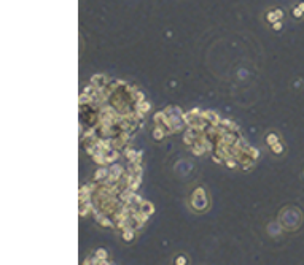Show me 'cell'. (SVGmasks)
I'll return each instance as SVG.
<instances>
[{"mask_svg": "<svg viewBox=\"0 0 304 265\" xmlns=\"http://www.w3.org/2000/svg\"><path fill=\"white\" fill-rule=\"evenodd\" d=\"M96 257H97V262H99V259H100V262H105V257H107V254H105V251H104V249H99L97 253H96Z\"/></svg>", "mask_w": 304, "mask_h": 265, "instance_id": "obj_3", "label": "cell"}, {"mask_svg": "<svg viewBox=\"0 0 304 265\" xmlns=\"http://www.w3.org/2000/svg\"><path fill=\"white\" fill-rule=\"evenodd\" d=\"M277 141H279V138H277V135H274V133H272V135H269V137H268V143H269L271 146L275 145Z\"/></svg>", "mask_w": 304, "mask_h": 265, "instance_id": "obj_4", "label": "cell"}, {"mask_svg": "<svg viewBox=\"0 0 304 265\" xmlns=\"http://www.w3.org/2000/svg\"><path fill=\"white\" fill-rule=\"evenodd\" d=\"M303 13H304V10H303V8H301V7H299V5H298V8H296V10H294V11H293V15H294V16H296V18H299V16H301V15H303Z\"/></svg>", "mask_w": 304, "mask_h": 265, "instance_id": "obj_8", "label": "cell"}, {"mask_svg": "<svg viewBox=\"0 0 304 265\" xmlns=\"http://www.w3.org/2000/svg\"><path fill=\"white\" fill-rule=\"evenodd\" d=\"M282 16H283L282 10H274V11H271L269 15H268V21H269V22H275V21H279Z\"/></svg>", "mask_w": 304, "mask_h": 265, "instance_id": "obj_1", "label": "cell"}, {"mask_svg": "<svg viewBox=\"0 0 304 265\" xmlns=\"http://www.w3.org/2000/svg\"><path fill=\"white\" fill-rule=\"evenodd\" d=\"M139 108H140V111H142V113H145V111H148L150 105L146 103V102H144V103H140V105H139Z\"/></svg>", "mask_w": 304, "mask_h": 265, "instance_id": "obj_6", "label": "cell"}, {"mask_svg": "<svg viewBox=\"0 0 304 265\" xmlns=\"http://www.w3.org/2000/svg\"><path fill=\"white\" fill-rule=\"evenodd\" d=\"M177 264H178V265H183V264H185V257H178V259H177Z\"/></svg>", "mask_w": 304, "mask_h": 265, "instance_id": "obj_11", "label": "cell"}, {"mask_svg": "<svg viewBox=\"0 0 304 265\" xmlns=\"http://www.w3.org/2000/svg\"><path fill=\"white\" fill-rule=\"evenodd\" d=\"M280 27H282V22H280V21H279V22L275 21V22H274V29H275V30H279Z\"/></svg>", "mask_w": 304, "mask_h": 265, "instance_id": "obj_10", "label": "cell"}, {"mask_svg": "<svg viewBox=\"0 0 304 265\" xmlns=\"http://www.w3.org/2000/svg\"><path fill=\"white\" fill-rule=\"evenodd\" d=\"M140 211H144L145 214H150V213H153V205H150L148 202H144V205H142V210Z\"/></svg>", "mask_w": 304, "mask_h": 265, "instance_id": "obj_2", "label": "cell"}, {"mask_svg": "<svg viewBox=\"0 0 304 265\" xmlns=\"http://www.w3.org/2000/svg\"><path fill=\"white\" fill-rule=\"evenodd\" d=\"M272 152H275V154H279V152H282V145L277 141L275 145H272Z\"/></svg>", "mask_w": 304, "mask_h": 265, "instance_id": "obj_5", "label": "cell"}, {"mask_svg": "<svg viewBox=\"0 0 304 265\" xmlns=\"http://www.w3.org/2000/svg\"><path fill=\"white\" fill-rule=\"evenodd\" d=\"M123 236H124V240H131V238H132V232H131V230H124V232H123Z\"/></svg>", "mask_w": 304, "mask_h": 265, "instance_id": "obj_9", "label": "cell"}, {"mask_svg": "<svg viewBox=\"0 0 304 265\" xmlns=\"http://www.w3.org/2000/svg\"><path fill=\"white\" fill-rule=\"evenodd\" d=\"M163 135H164V132H163V130H161V129H156V130H155V138H156V140H159V138H163Z\"/></svg>", "mask_w": 304, "mask_h": 265, "instance_id": "obj_7", "label": "cell"}]
</instances>
